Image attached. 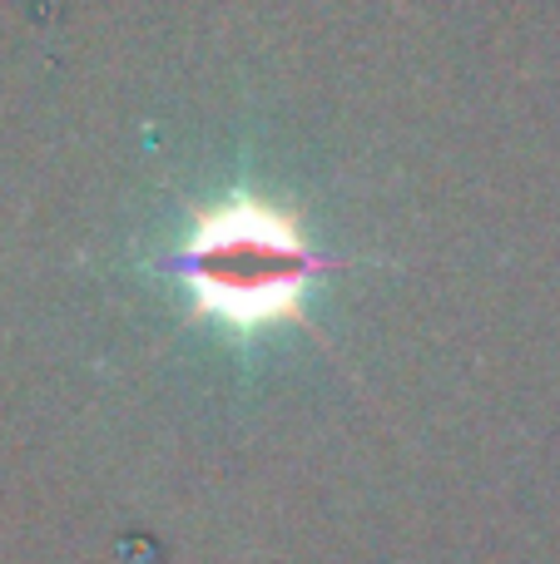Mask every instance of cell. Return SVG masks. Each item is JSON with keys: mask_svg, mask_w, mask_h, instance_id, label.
Segmentation results:
<instances>
[{"mask_svg": "<svg viewBox=\"0 0 560 564\" xmlns=\"http://www.w3.org/2000/svg\"><path fill=\"white\" fill-rule=\"evenodd\" d=\"M169 268L204 317L258 332L273 322H303L308 288L333 263L288 208L258 194H234L194 214Z\"/></svg>", "mask_w": 560, "mask_h": 564, "instance_id": "1", "label": "cell"}]
</instances>
